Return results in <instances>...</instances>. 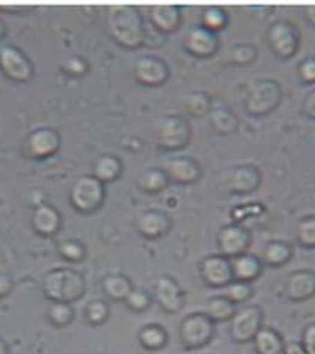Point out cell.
Wrapping results in <instances>:
<instances>
[{
    "instance_id": "1",
    "label": "cell",
    "mask_w": 315,
    "mask_h": 354,
    "mask_svg": "<svg viewBox=\"0 0 315 354\" xmlns=\"http://www.w3.org/2000/svg\"><path fill=\"white\" fill-rule=\"evenodd\" d=\"M108 30L111 38L125 48H137L143 45L144 21L136 7L132 6H114L108 9Z\"/></svg>"
},
{
    "instance_id": "2",
    "label": "cell",
    "mask_w": 315,
    "mask_h": 354,
    "mask_svg": "<svg viewBox=\"0 0 315 354\" xmlns=\"http://www.w3.org/2000/svg\"><path fill=\"white\" fill-rule=\"evenodd\" d=\"M84 290L86 284L82 276L71 269L52 270L43 283V291L52 303H69L71 305L72 301L84 295Z\"/></svg>"
},
{
    "instance_id": "3",
    "label": "cell",
    "mask_w": 315,
    "mask_h": 354,
    "mask_svg": "<svg viewBox=\"0 0 315 354\" xmlns=\"http://www.w3.org/2000/svg\"><path fill=\"white\" fill-rule=\"evenodd\" d=\"M283 89L274 79H259L249 88L245 96V110L255 117H264L280 106Z\"/></svg>"
},
{
    "instance_id": "4",
    "label": "cell",
    "mask_w": 315,
    "mask_h": 354,
    "mask_svg": "<svg viewBox=\"0 0 315 354\" xmlns=\"http://www.w3.org/2000/svg\"><path fill=\"white\" fill-rule=\"evenodd\" d=\"M215 337V322L202 313H190L180 324V341L186 349H201Z\"/></svg>"
},
{
    "instance_id": "5",
    "label": "cell",
    "mask_w": 315,
    "mask_h": 354,
    "mask_svg": "<svg viewBox=\"0 0 315 354\" xmlns=\"http://www.w3.org/2000/svg\"><path fill=\"white\" fill-rule=\"evenodd\" d=\"M154 136H156V142L161 149L179 151L189 142L190 129L183 118L163 117L154 124Z\"/></svg>"
},
{
    "instance_id": "6",
    "label": "cell",
    "mask_w": 315,
    "mask_h": 354,
    "mask_svg": "<svg viewBox=\"0 0 315 354\" xmlns=\"http://www.w3.org/2000/svg\"><path fill=\"white\" fill-rule=\"evenodd\" d=\"M105 201V183L96 176H82L71 190V202L78 211L95 212Z\"/></svg>"
},
{
    "instance_id": "7",
    "label": "cell",
    "mask_w": 315,
    "mask_h": 354,
    "mask_svg": "<svg viewBox=\"0 0 315 354\" xmlns=\"http://www.w3.org/2000/svg\"><path fill=\"white\" fill-rule=\"evenodd\" d=\"M267 43L274 55L289 59L300 46V32L289 21H278L267 30Z\"/></svg>"
},
{
    "instance_id": "8",
    "label": "cell",
    "mask_w": 315,
    "mask_h": 354,
    "mask_svg": "<svg viewBox=\"0 0 315 354\" xmlns=\"http://www.w3.org/2000/svg\"><path fill=\"white\" fill-rule=\"evenodd\" d=\"M262 310L257 305H249L237 310L233 319H231V339L235 342H240V344L252 342L255 334L259 332V328L262 327Z\"/></svg>"
},
{
    "instance_id": "9",
    "label": "cell",
    "mask_w": 315,
    "mask_h": 354,
    "mask_svg": "<svg viewBox=\"0 0 315 354\" xmlns=\"http://www.w3.org/2000/svg\"><path fill=\"white\" fill-rule=\"evenodd\" d=\"M251 241L252 234L245 226L233 223V225L221 227L218 234L219 255H223L226 259H233L242 254H247L249 247H251Z\"/></svg>"
},
{
    "instance_id": "10",
    "label": "cell",
    "mask_w": 315,
    "mask_h": 354,
    "mask_svg": "<svg viewBox=\"0 0 315 354\" xmlns=\"http://www.w3.org/2000/svg\"><path fill=\"white\" fill-rule=\"evenodd\" d=\"M199 272L204 283L211 288H224L233 281L230 259L223 255H211V257L202 259L199 263Z\"/></svg>"
},
{
    "instance_id": "11",
    "label": "cell",
    "mask_w": 315,
    "mask_h": 354,
    "mask_svg": "<svg viewBox=\"0 0 315 354\" xmlns=\"http://www.w3.org/2000/svg\"><path fill=\"white\" fill-rule=\"evenodd\" d=\"M260 171L253 165L235 166L228 171L226 185L230 192L233 194H251L259 189L260 185Z\"/></svg>"
},
{
    "instance_id": "12",
    "label": "cell",
    "mask_w": 315,
    "mask_h": 354,
    "mask_svg": "<svg viewBox=\"0 0 315 354\" xmlns=\"http://www.w3.org/2000/svg\"><path fill=\"white\" fill-rule=\"evenodd\" d=\"M134 74L139 82L146 86H158L168 79V65L156 57H143L136 62Z\"/></svg>"
},
{
    "instance_id": "13",
    "label": "cell",
    "mask_w": 315,
    "mask_h": 354,
    "mask_svg": "<svg viewBox=\"0 0 315 354\" xmlns=\"http://www.w3.org/2000/svg\"><path fill=\"white\" fill-rule=\"evenodd\" d=\"M158 303L166 313H177L183 306V292L179 283L168 276H161L154 286Z\"/></svg>"
},
{
    "instance_id": "14",
    "label": "cell",
    "mask_w": 315,
    "mask_h": 354,
    "mask_svg": "<svg viewBox=\"0 0 315 354\" xmlns=\"http://www.w3.org/2000/svg\"><path fill=\"white\" fill-rule=\"evenodd\" d=\"M0 67L14 81H26L31 74V65L26 57L14 46L0 48Z\"/></svg>"
},
{
    "instance_id": "15",
    "label": "cell",
    "mask_w": 315,
    "mask_h": 354,
    "mask_svg": "<svg viewBox=\"0 0 315 354\" xmlns=\"http://www.w3.org/2000/svg\"><path fill=\"white\" fill-rule=\"evenodd\" d=\"M286 296L291 301H307L315 296V272L302 269L286 279Z\"/></svg>"
},
{
    "instance_id": "16",
    "label": "cell",
    "mask_w": 315,
    "mask_h": 354,
    "mask_svg": "<svg viewBox=\"0 0 315 354\" xmlns=\"http://www.w3.org/2000/svg\"><path fill=\"white\" fill-rule=\"evenodd\" d=\"M183 45H186L187 52L192 53V55L209 57L218 50V38H216V35L213 31L197 26L192 28L187 32V38Z\"/></svg>"
},
{
    "instance_id": "17",
    "label": "cell",
    "mask_w": 315,
    "mask_h": 354,
    "mask_svg": "<svg viewBox=\"0 0 315 354\" xmlns=\"http://www.w3.org/2000/svg\"><path fill=\"white\" fill-rule=\"evenodd\" d=\"M168 180H173L182 185H189V183L197 182L201 178V166L197 165L190 158H175V160L166 162L165 169Z\"/></svg>"
},
{
    "instance_id": "18",
    "label": "cell",
    "mask_w": 315,
    "mask_h": 354,
    "mask_svg": "<svg viewBox=\"0 0 315 354\" xmlns=\"http://www.w3.org/2000/svg\"><path fill=\"white\" fill-rule=\"evenodd\" d=\"M172 227V221L168 216L161 211H146L137 219V230L143 236L156 240V238L165 236Z\"/></svg>"
},
{
    "instance_id": "19",
    "label": "cell",
    "mask_w": 315,
    "mask_h": 354,
    "mask_svg": "<svg viewBox=\"0 0 315 354\" xmlns=\"http://www.w3.org/2000/svg\"><path fill=\"white\" fill-rule=\"evenodd\" d=\"M230 262L233 281H242V283L251 284L262 274V262H260V259L253 257L251 254H242L238 257L230 259Z\"/></svg>"
},
{
    "instance_id": "20",
    "label": "cell",
    "mask_w": 315,
    "mask_h": 354,
    "mask_svg": "<svg viewBox=\"0 0 315 354\" xmlns=\"http://www.w3.org/2000/svg\"><path fill=\"white\" fill-rule=\"evenodd\" d=\"M59 147V136L50 129H39L28 139V149L33 158H46Z\"/></svg>"
},
{
    "instance_id": "21",
    "label": "cell",
    "mask_w": 315,
    "mask_h": 354,
    "mask_svg": "<svg viewBox=\"0 0 315 354\" xmlns=\"http://www.w3.org/2000/svg\"><path fill=\"white\" fill-rule=\"evenodd\" d=\"M151 23L158 31L170 32L175 31L180 24V12L177 6H168V3H161V6L151 7Z\"/></svg>"
},
{
    "instance_id": "22",
    "label": "cell",
    "mask_w": 315,
    "mask_h": 354,
    "mask_svg": "<svg viewBox=\"0 0 315 354\" xmlns=\"http://www.w3.org/2000/svg\"><path fill=\"white\" fill-rule=\"evenodd\" d=\"M60 226V216L55 207L48 204H39L35 209L33 214V227L38 231L43 236H50V234L57 233Z\"/></svg>"
},
{
    "instance_id": "23",
    "label": "cell",
    "mask_w": 315,
    "mask_h": 354,
    "mask_svg": "<svg viewBox=\"0 0 315 354\" xmlns=\"http://www.w3.org/2000/svg\"><path fill=\"white\" fill-rule=\"evenodd\" d=\"M252 342L257 354H283V337L273 327H260Z\"/></svg>"
},
{
    "instance_id": "24",
    "label": "cell",
    "mask_w": 315,
    "mask_h": 354,
    "mask_svg": "<svg viewBox=\"0 0 315 354\" xmlns=\"http://www.w3.org/2000/svg\"><path fill=\"white\" fill-rule=\"evenodd\" d=\"M132 283L125 274H110L103 279V291L108 298L118 299V301H125L127 296L132 291Z\"/></svg>"
},
{
    "instance_id": "25",
    "label": "cell",
    "mask_w": 315,
    "mask_h": 354,
    "mask_svg": "<svg viewBox=\"0 0 315 354\" xmlns=\"http://www.w3.org/2000/svg\"><path fill=\"white\" fill-rule=\"evenodd\" d=\"M139 342L144 349L147 351H159L166 346L168 342V334L161 325L150 324L144 325L139 330Z\"/></svg>"
},
{
    "instance_id": "26",
    "label": "cell",
    "mask_w": 315,
    "mask_h": 354,
    "mask_svg": "<svg viewBox=\"0 0 315 354\" xmlns=\"http://www.w3.org/2000/svg\"><path fill=\"white\" fill-rule=\"evenodd\" d=\"M293 257V247L286 241H269L264 247L262 259L267 266L271 267H281L288 263Z\"/></svg>"
},
{
    "instance_id": "27",
    "label": "cell",
    "mask_w": 315,
    "mask_h": 354,
    "mask_svg": "<svg viewBox=\"0 0 315 354\" xmlns=\"http://www.w3.org/2000/svg\"><path fill=\"white\" fill-rule=\"evenodd\" d=\"M237 310V305H233L230 299H226L224 296H215L206 303L204 313L213 322H226V320L233 319Z\"/></svg>"
},
{
    "instance_id": "28",
    "label": "cell",
    "mask_w": 315,
    "mask_h": 354,
    "mask_svg": "<svg viewBox=\"0 0 315 354\" xmlns=\"http://www.w3.org/2000/svg\"><path fill=\"white\" fill-rule=\"evenodd\" d=\"M122 173V162L118 158L110 156H101L98 158L95 162V169H93V176H96L101 183H110L117 180Z\"/></svg>"
},
{
    "instance_id": "29",
    "label": "cell",
    "mask_w": 315,
    "mask_h": 354,
    "mask_svg": "<svg viewBox=\"0 0 315 354\" xmlns=\"http://www.w3.org/2000/svg\"><path fill=\"white\" fill-rule=\"evenodd\" d=\"M168 182L170 180L168 176H166V173L163 171V169H156V168L146 169L139 178L141 189L146 190V192L150 194L161 192V190L168 185Z\"/></svg>"
},
{
    "instance_id": "30",
    "label": "cell",
    "mask_w": 315,
    "mask_h": 354,
    "mask_svg": "<svg viewBox=\"0 0 315 354\" xmlns=\"http://www.w3.org/2000/svg\"><path fill=\"white\" fill-rule=\"evenodd\" d=\"M296 241L305 248H315V214L305 216L296 223Z\"/></svg>"
},
{
    "instance_id": "31",
    "label": "cell",
    "mask_w": 315,
    "mask_h": 354,
    "mask_svg": "<svg viewBox=\"0 0 315 354\" xmlns=\"http://www.w3.org/2000/svg\"><path fill=\"white\" fill-rule=\"evenodd\" d=\"M253 295L252 286L249 283H242V281H231L230 284L223 288V296L226 299H230L233 305H240L245 303L247 299H251Z\"/></svg>"
},
{
    "instance_id": "32",
    "label": "cell",
    "mask_w": 315,
    "mask_h": 354,
    "mask_svg": "<svg viewBox=\"0 0 315 354\" xmlns=\"http://www.w3.org/2000/svg\"><path fill=\"white\" fill-rule=\"evenodd\" d=\"M211 127L218 133H230L237 129V117L228 108H218L211 113Z\"/></svg>"
},
{
    "instance_id": "33",
    "label": "cell",
    "mask_w": 315,
    "mask_h": 354,
    "mask_svg": "<svg viewBox=\"0 0 315 354\" xmlns=\"http://www.w3.org/2000/svg\"><path fill=\"white\" fill-rule=\"evenodd\" d=\"M84 317L86 322L91 325H101L107 322L108 317H110V308H108V303L103 299H93L86 305L84 308Z\"/></svg>"
},
{
    "instance_id": "34",
    "label": "cell",
    "mask_w": 315,
    "mask_h": 354,
    "mask_svg": "<svg viewBox=\"0 0 315 354\" xmlns=\"http://www.w3.org/2000/svg\"><path fill=\"white\" fill-rule=\"evenodd\" d=\"M46 313H48V320L55 327H65L71 324L72 317H74V310L69 303H52Z\"/></svg>"
},
{
    "instance_id": "35",
    "label": "cell",
    "mask_w": 315,
    "mask_h": 354,
    "mask_svg": "<svg viewBox=\"0 0 315 354\" xmlns=\"http://www.w3.org/2000/svg\"><path fill=\"white\" fill-rule=\"evenodd\" d=\"M224 24H226V14L219 7H208L202 12V28H206V30L215 32L223 30Z\"/></svg>"
},
{
    "instance_id": "36",
    "label": "cell",
    "mask_w": 315,
    "mask_h": 354,
    "mask_svg": "<svg viewBox=\"0 0 315 354\" xmlns=\"http://www.w3.org/2000/svg\"><path fill=\"white\" fill-rule=\"evenodd\" d=\"M264 211H266V209H264L259 202H249V204H242L238 205V207L231 209V218H233V221L237 223V225H240L244 219L262 214Z\"/></svg>"
},
{
    "instance_id": "37",
    "label": "cell",
    "mask_w": 315,
    "mask_h": 354,
    "mask_svg": "<svg viewBox=\"0 0 315 354\" xmlns=\"http://www.w3.org/2000/svg\"><path fill=\"white\" fill-rule=\"evenodd\" d=\"M255 57L257 48L253 45H249V43H242V45H237L231 50V60L237 65L252 64L255 60Z\"/></svg>"
},
{
    "instance_id": "38",
    "label": "cell",
    "mask_w": 315,
    "mask_h": 354,
    "mask_svg": "<svg viewBox=\"0 0 315 354\" xmlns=\"http://www.w3.org/2000/svg\"><path fill=\"white\" fill-rule=\"evenodd\" d=\"M127 306L134 312H143L151 305V296L143 290H132L125 299Z\"/></svg>"
},
{
    "instance_id": "39",
    "label": "cell",
    "mask_w": 315,
    "mask_h": 354,
    "mask_svg": "<svg viewBox=\"0 0 315 354\" xmlns=\"http://www.w3.org/2000/svg\"><path fill=\"white\" fill-rule=\"evenodd\" d=\"M59 250L65 259L72 260V262H79V260L84 259V255H86L84 247H82V245L79 243V241H75V240L64 241V243L60 245Z\"/></svg>"
},
{
    "instance_id": "40",
    "label": "cell",
    "mask_w": 315,
    "mask_h": 354,
    "mask_svg": "<svg viewBox=\"0 0 315 354\" xmlns=\"http://www.w3.org/2000/svg\"><path fill=\"white\" fill-rule=\"evenodd\" d=\"M298 77L305 84L315 82V57H307L298 64Z\"/></svg>"
},
{
    "instance_id": "41",
    "label": "cell",
    "mask_w": 315,
    "mask_h": 354,
    "mask_svg": "<svg viewBox=\"0 0 315 354\" xmlns=\"http://www.w3.org/2000/svg\"><path fill=\"white\" fill-rule=\"evenodd\" d=\"M187 104H189V110L194 115H202L204 111H208L209 108V100L202 93H194V95L189 96L187 100Z\"/></svg>"
},
{
    "instance_id": "42",
    "label": "cell",
    "mask_w": 315,
    "mask_h": 354,
    "mask_svg": "<svg viewBox=\"0 0 315 354\" xmlns=\"http://www.w3.org/2000/svg\"><path fill=\"white\" fill-rule=\"evenodd\" d=\"M302 346L307 354H315V324H309L303 328Z\"/></svg>"
},
{
    "instance_id": "43",
    "label": "cell",
    "mask_w": 315,
    "mask_h": 354,
    "mask_svg": "<svg viewBox=\"0 0 315 354\" xmlns=\"http://www.w3.org/2000/svg\"><path fill=\"white\" fill-rule=\"evenodd\" d=\"M64 71L69 72V74H72V75L84 74V72H86V64L82 62V60L79 59V57H72V59L65 60Z\"/></svg>"
},
{
    "instance_id": "44",
    "label": "cell",
    "mask_w": 315,
    "mask_h": 354,
    "mask_svg": "<svg viewBox=\"0 0 315 354\" xmlns=\"http://www.w3.org/2000/svg\"><path fill=\"white\" fill-rule=\"evenodd\" d=\"M302 110L305 117H309L310 120H315V89L305 96V100H303V104H302Z\"/></svg>"
},
{
    "instance_id": "45",
    "label": "cell",
    "mask_w": 315,
    "mask_h": 354,
    "mask_svg": "<svg viewBox=\"0 0 315 354\" xmlns=\"http://www.w3.org/2000/svg\"><path fill=\"white\" fill-rule=\"evenodd\" d=\"M283 354H307V353H305V349H303L302 342L289 341L285 344Z\"/></svg>"
},
{
    "instance_id": "46",
    "label": "cell",
    "mask_w": 315,
    "mask_h": 354,
    "mask_svg": "<svg viewBox=\"0 0 315 354\" xmlns=\"http://www.w3.org/2000/svg\"><path fill=\"white\" fill-rule=\"evenodd\" d=\"M10 290H12V281H10V277L6 276V274H0V298L6 296Z\"/></svg>"
},
{
    "instance_id": "47",
    "label": "cell",
    "mask_w": 315,
    "mask_h": 354,
    "mask_svg": "<svg viewBox=\"0 0 315 354\" xmlns=\"http://www.w3.org/2000/svg\"><path fill=\"white\" fill-rule=\"evenodd\" d=\"M303 14H305V19L309 21V23L312 24V26L315 28V6H309V7H307L305 12H303Z\"/></svg>"
},
{
    "instance_id": "48",
    "label": "cell",
    "mask_w": 315,
    "mask_h": 354,
    "mask_svg": "<svg viewBox=\"0 0 315 354\" xmlns=\"http://www.w3.org/2000/svg\"><path fill=\"white\" fill-rule=\"evenodd\" d=\"M0 354H9V351H7V346H6V342H3L2 339H0Z\"/></svg>"
},
{
    "instance_id": "49",
    "label": "cell",
    "mask_w": 315,
    "mask_h": 354,
    "mask_svg": "<svg viewBox=\"0 0 315 354\" xmlns=\"http://www.w3.org/2000/svg\"><path fill=\"white\" fill-rule=\"evenodd\" d=\"M0 32H2V26H0Z\"/></svg>"
}]
</instances>
